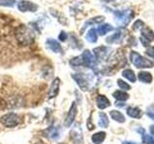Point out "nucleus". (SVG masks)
<instances>
[{
	"mask_svg": "<svg viewBox=\"0 0 154 144\" xmlns=\"http://www.w3.org/2000/svg\"><path fill=\"white\" fill-rule=\"evenodd\" d=\"M130 60H131L132 64L138 68H150L153 66L152 62L144 59L143 57H142L135 51H131V53H130Z\"/></svg>",
	"mask_w": 154,
	"mask_h": 144,
	"instance_id": "obj_1",
	"label": "nucleus"
},
{
	"mask_svg": "<svg viewBox=\"0 0 154 144\" xmlns=\"http://www.w3.org/2000/svg\"><path fill=\"white\" fill-rule=\"evenodd\" d=\"M114 14L117 19V22L122 26H126L134 17V12L130 9L124 10V11H117Z\"/></svg>",
	"mask_w": 154,
	"mask_h": 144,
	"instance_id": "obj_2",
	"label": "nucleus"
},
{
	"mask_svg": "<svg viewBox=\"0 0 154 144\" xmlns=\"http://www.w3.org/2000/svg\"><path fill=\"white\" fill-rule=\"evenodd\" d=\"M0 122H1L5 127L13 128L16 127L20 123V117L18 114L14 112H9L7 114H4L3 116L0 118Z\"/></svg>",
	"mask_w": 154,
	"mask_h": 144,
	"instance_id": "obj_3",
	"label": "nucleus"
},
{
	"mask_svg": "<svg viewBox=\"0 0 154 144\" xmlns=\"http://www.w3.org/2000/svg\"><path fill=\"white\" fill-rule=\"evenodd\" d=\"M16 37L17 38V40L20 43H22L23 45H27L32 41V35L26 26H21L17 28Z\"/></svg>",
	"mask_w": 154,
	"mask_h": 144,
	"instance_id": "obj_4",
	"label": "nucleus"
},
{
	"mask_svg": "<svg viewBox=\"0 0 154 144\" xmlns=\"http://www.w3.org/2000/svg\"><path fill=\"white\" fill-rule=\"evenodd\" d=\"M38 5L33 3L28 0H20L17 3V9L21 13H27V12H36L38 10Z\"/></svg>",
	"mask_w": 154,
	"mask_h": 144,
	"instance_id": "obj_5",
	"label": "nucleus"
},
{
	"mask_svg": "<svg viewBox=\"0 0 154 144\" xmlns=\"http://www.w3.org/2000/svg\"><path fill=\"white\" fill-rule=\"evenodd\" d=\"M70 138L75 144H83V133L79 124H76V126L70 131Z\"/></svg>",
	"mask_w": 154,
	"mask_h": 144,
	"instance_id": "obj_6",
	"label": "nucleus"
},
{
	"mask_svg": "<svg viewBox=\"0 0 154 144\" xmlns=\"http://www.w3.org/2000/svg\"><path fill=\"white\" fill-rule=\"evenodd\" d=\"M82 60H83V65L87 67H94L96 64L95 57L91 54L90 50H85L83 54L81 55Z\"/></svg>",
	"mask_w": 154,
	"mask_h": 144,
	"instance_id": "obj_7",
	"label": "nucleus"
},
{
	"mask_svg": "<svg viewBox=\"0 0 154 144\" xmlns=\"http://www.w3.org/2000/svg\"><path fill=\"white\" fill-rule=\"evenodd\" d=\"M140 40H141L143 46H148L149 42L151 40H154V33L148 28L142 29V36Z\"/></svg>",
	"mask_w": 154,
	"mask_h": 144,
	"instance_id": "obj_8",
	"label": "nucleus"
},
{
	"mask_svg": "<svg viewBox=\"0 0 154 144\" xmlns=\"http://www.w3.org/2000/svg\"><path fill=\"white\" fill-rule=\"evenodd\" d=\"M76 113H77V107H76V104L73 102L69 110V112H67L66 119H65V126L66 127H69L70 125L73 123L74 119L76 117Z\"/></svg>",
	"mask_w": 154,
	"mask_h": 144,
	"instance_id": "obj_9",
	"label": "nucleus"
},
{
	"mask_svg": "<svg viewBox=\"0 0 154 144\" xmlns=\"http://www.w3.org/2000/svg\"><path fill=\"white\" fill-rule=\"evenodd\" d=\"M45 44L47 46V48L49 50H51L54 53H63V48L60 44L59 41H57L54 38H47Z\"/></svg>",
	"mask_w": 154,
	"mask_h": 144,
	"instance_id": "obj_10",
	"label": "nucleus"
},
{
	"mask_svg": "<svg viewBox=\"0 0 154 144\" xmlns=\"http://www.w3.org/2000/svg\"><path fill=\"white\" fill-rule=\"evenodd\" d=\"M72 78L73 80H75V82L77 83V85L79 86V88L84 90L87 91L89 88V84H88V81L85 78V76L83 74H73L72 75Z\"/></svg>",
	"mask_w": 154,
	"mask_h": 144,
	"instance_id": "obj_11",
	"label": "nucleus"
},
{
	"mask_svg": "<svg viewBox=\"0 0 154 144\" xmlns=\"http://www.w3.org/2000/svg\"><path fill=\"white\" fill-rule=\"evenodd\" d=\"M60 82L61 81L59 78H56L51 83L49 92H48V98L52 99L58 95V93H59V89H60Z\"/></svg>",
	"mask_w": 154,
	"mask_h": 144,
	"instance_id": "obj_12",
	"label": "nucleus"
},
{
	"mask_svg": "<svg viewBox=\"0 0 154 144\" xmlns=\"http://www.w3.org/2000/svg\"><path fill=\"white\" fill-rule=\"evenodd\" d=\"M124 32H125V30H123V29H119V30H118L114 35L110 36L107 40H106V41L108 43H117V42L122 41V40L123 38Z\"/></svg>",
	"mask_w": 154,
	"mask_h": 144,
	"instance_id": "obj_13",
	"label": "nucleus"
},
{
	"mask_svg": "<svg viewBox=\"0 0 154 144\" xmlns=\"http://www.w3.org/2000/svg\"><path fill=\"white\" fill-rule=\"evenodd\" d=\"M45 136L50 139H56L58 137H60V131L58 128H55L54 126H51L50 128L46 129L45 132H43Z\"/></svg>",
	"mask_w": 154,
	"mask_h": 144,
	"instance_id": "obj_14",
	"label": "nucleus"
},
{
	"mask_svg": "<svg viewBox=\"0 0 154 144\" xmlns=\"http://www.w3.org/2000/svg\"><path fill=\"white\" fill-rule=\"evenodd\" d=\"M96 105L100 110H104L106 108H108L111 105L110 101L108 100V98L104 95H98L97 98H96Z\"/></svg>",
	"mask_w": 154,
	"mask_h": 144,
	"instance_id": "obj_15",
	"label": "nucleus"
},
{
	"mask_svg": "<svg viewBox=\"0 0 154 144\" xmlns=\"http://www.w3.org/2000/svg\"><path fill=\"white\" fill-rule=\"evenodd\" d=\"M86 38H87V40L91 43H95L97 41V32H96V29L91 28L89 32L87 33Z\"/></svg>",
	"mask_w": 154,
	"mask_h": 144,
	"instance_id": "obj_16",
	"label": "nucleus"
},
{
	"mask_svg": "<svg viewBox=\"0 0 154 144\" xmlns=\"http://www.w3.org/2000/svg\"><path fill=\"white\" fill-rule=\"evenodd\" d=\"M113 29H114V28H113L112 25H110V24L105 23V24H102V25L98 26V28L96 29V32H97L100 36H104V35H106L107 33H109L110 31H112Z\"/></svg>",
	"mask_w": 154,
	"mask_h": 144,
	"instance_id": "obj_17",
	"label": "nucleus"
},
{
	"mask_svg": "<svg viewBox=\"0 0 154 144\" xmlns=\"http://www.w3.org/2000/svg\"><path fill=\"white\" fill-rule=\"evenodd\" d=\"M105 136H106V134L104 132H98L91 136V140H93L94 144H101L104 141Z\"/></svg>",
	"mask_w": 154,
	"mask_h": 144,
	"instance_id": "obj_18",
	"label": "nucleus"
},
{
	"mask_svg": "<svg viewBox=\"0 0 154 144\" xmlns=\"http://www.w3.org/2000/svg\"><path fill=\"white\" fill-rule=\"evenodd\" d=\"M98 118H99L98 125H99L100 127L107 128L109 126V119H108L107 115H106V113H104V112H99Z\"/></svg>",
	"mask_w": 154,
	"mask_h": 144,
	"instance_id": "obj_19",
	"label": "nucleus"
},
{
	"mask_svg": "<svg viewBox=\"0 0 154 144\" xmlns=\"http://www.w3.org/2000/svg\"><path fill=\"white\" fill-rule=\"evenodd\" d=\"M127 114L129 115L130 117H133V118H140L142 116V112L141 110L138 109V108H133V107H130L127 109Z\"/></svg>",
	"mask_w": 154,
	"mask_h": 144,
	"instance_id": "obj_20",
	"label": "nucleus"
},
{
	"mask_svg": "<svg viewBox=\"0 0 154 144\" xmlns=\"http://www.w3.org/2000/svg\"><path fill=\"white\" fill-rule=\"evenodd\" d=\"M113 96L118 101H122V102H123V101H126L129 98V95L126 92H124V91H122V90L115 91V92L113 93Z\"/></svg>",
	"mask_w": 154,
	"mask_h": 144,
	"instance_id": "obj_21",
	"label": "nucleus"
},
{
	"mask_svg": "<svg viewBox=\"0 0 154 144\" xmlns=\"http://www.w3.org/2000/svg\"><path fill=\"white\" fill-rule=\"evenodd\" d=\"M110 114H111V116H112V118H113L114 120H116L117 122L123 123V122L125 121L124 115H123L122 112H118V110H112V112H110Z\"/></svg>",
	"mask_w": 154,
	"mask_h": 144,
	"instance_id": "obj_22",
	"label": "nucleus"
},
{
	"mask_svg": "<svg viewBox=\"0 0 154 144\" xmlns=\"http://www.w3.org/2000/svg\"><path fill=\"white\" fill-rule=\"evenodd\" d=\"M138 78L140 81L143 82V83H151L152 81V76L148 72H140Z\"/></svg>",
	"mask_w": 154,
	"mask_h": 144,
	"instance_id": "obj_23",
	"label": "nucleus"
},
{
	"mask_svg": "<svg viewBox=\"0 0 154 144\" xmlns=\"http://www.w3.org/2000/svg\"><path fill=\"white\" fill-rule=\"evenodd\" d=\"M122 75L123 77H125L126 79H128L130 82H136V76H135V73L131 70V69H126V70H123L122 72Z\"/></svg>",
	"mask_w": 154,
	"mask_h": 144,
	"instance_id": "obj_24",
	"label": "nucleus"
},
{
	"mask_svg": "<svg viewBox=\"0 0 154 144\" xmlns=\"http://www.w3.org/2000/svg\"><path fill=\"white\" fill-rule=\"evenodd\" d=\"M94 51L95 56H96V58H97V59H102V58H104L105 55H106V51H107V48L101 46V47H98V48H95Z\"/></svg>",
	"mask_w": 154,
	"mask_h": 144,
	"instance_id": "obj_25",
	"label": "nucleus"
},
{
	"mask_svg": "<svg viewBox=\"0 0 154 144\" xmlns=\"http://www.w3.org/2000/svg\"><path fill=\"white\" fill-rule=\"evenodd\" d=\"M69 64L71 66H80V65H83V60H82V57L78 56V57H75L73 59H71L69 62Z\"/></svg>",
	"mask_w": 154,
	"mask_h": 144,
	"instance_id": "obj_26",
	"label": "nucleus"
},
{
	"mask_svg": "<svg viewBox=\"0 0 154 144\" xmlns=\"http://www.w3.org/2000/svg\"><path fill=\"white\" fill-rule=\"evenodd\" d=\"M143 142L144 144H154V136L143 134Z\"/></svg>",
	"mask_w": 154,
	"mask_h": 144,
	"instance_id": "obj_27",
	"label": "nucleus"
},
{
	"mask_svg": "<svg viewBox=\"0 0 154 144\" xmlns=\"http://www.w3.org/2000/svg\"><path fill=\"white\" fill-rule=\"evenodd\" d=\"M16 0H0V6L2 7H13Z\"/></svg>",
	"mask_w": 154,
	"mask_h": 144,
	"instance_id": "obj_28",
	"label": "nucleus"
},
{
	"mask_svg": "<svg viewBox=\"0 0 154 144\" xmlns=\"http://www.w3.org/2000/svg\"><path fill=\"white\" fill-rule=\"evenodd\" d=\"M118 85H119V88H122L123 90H129L130 88H131V86H130L127 83H125L124 81L120 80V79L118 80Z\"/></svg>",
	"mask_w": 154,
	"mask_h": 144,
	"instance_id": "obj_29",
	"label": "nucleus"
},
{
	"mask_svg": "<svg viewBox=\"0 0 154 144\" xmlns=\"http://www.w3.org/2000/svg\"><path fill=\"white\" fill-rule=\"evenodd\" d=\"M142 27H143V22L142 20H138L134 23V25H133V29H134V31H137L139 30V29H141Z\"/></svg>",
	"mask_w": 154,
	"mask_h": 144,
	"instance_id": "obj_30",
	"label": "nucleus"
},
{
	"mask_svg": "<svg viewBox=\"0 0 154 144\" xmlns=\"http://www.w3.org/2000/svg\"><path fill=\"white\" fill-rule=\"evenodd\" d=\"M146 114L150 117L152 120H154V108L153 107H149L146 110Z\"/></svg>",
	"mask_w": 154,
	"mask_h": 144,
	"instance_id": "obj_31",
	"label": "nucleus"
},
{
	"mask_svg": "<svg viewBox=\"0 0 154 144\" xmlns=\"http://www.w3.org/2000/svg\"><path fill=\"white\" fill-rule=\"evenodd\" d=\"M66 38H67V35H66V33L65 31H62L60 33V35H59V40L61 41H66Z\"/></svg>",
	"mask_w": 154,
	"mask_h": 144,
	"instance_id": "obj_32",
	"label": "nucleus"
},
{
	"mask_svg": "<svg viewBox=\"0 0 154 144\" xmlns=\"http://www.w3.org/2000/svg\"><path fill=\"white\" fill-rule=\"evenodd\" d=\"M146 54L149 56V57H151V58H154V47H149L148 49L146 50Z\"/></svg>",
	"mask_w": 154,
	"mask_h": 144,
	"instance_id": "obj_33",
	"label": "nucleus"
},
{
	"mask_svg": "<svg viewBox=\"0 0 154 144\" xmlns=\"http://www.w3.org/2000/svg\"><path fill=\"white\" fill-rule=\"evenodd\" d=\"M150 133L154 136V125H151L150 126Z\"/></svg>",
	"mask_w": 154,
	"mask_h": 144,
	"instance_id": "obj_34",
	"label": "nucleus"
},
{
	"mask_svg": "<svg viewBox=\"0 0 154 144\" xmlns=\"http://www.w3.org/2000/svg\"><path fill=\"white\" fill-rule=\"evenodd\" d=\"M122 144H135L134 142H131V141H125V142H123Z\"/></svg>",
	"mask_w": 154,
	"mask_h": 144,
	"instance_id": "obj_35",
	"label": "nucleus"
},
{
	"mask_svg": "<svg viewBox=\"0 0 154 144\" xmlns=\"http://www.w3.org/2000/svg\"><path fill=\"white\" fill-rule=\"evenodd\" d=\"M105 1H107V2H111V1H114V0H105Z\"/></svg>",
	"mask_w": 154,
	"mask_h": 144,
	"instance_id": "obj_36",
	"label": "nucleus"
},
{
	"mask_svg": "<svg viewBox=\"0 0 154 144\" xmlns=\"http://www.w3.org/2000/svg\"><path fill=\"white\" fill-rule=\"evenodd\" d=\"M62 144H63V143H62Z\"/></svg>",
	"mask_w": 154,
	"mask_h": 144,
	"instance_id": "obj_37",
	"label": "nucleus"
}]
</instances>
